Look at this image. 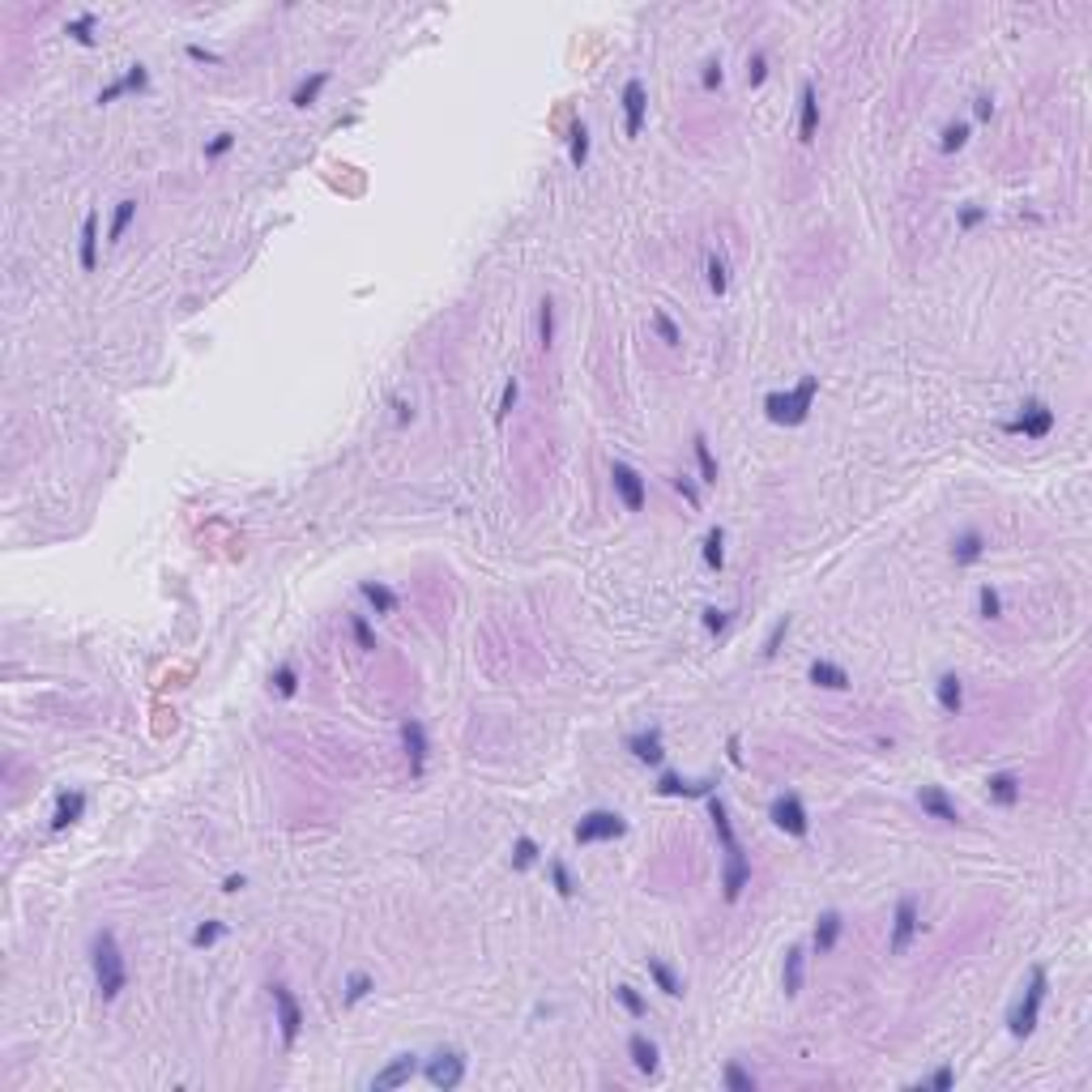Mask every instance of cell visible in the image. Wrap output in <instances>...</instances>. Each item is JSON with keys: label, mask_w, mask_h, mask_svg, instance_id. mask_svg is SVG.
Wrapping results in <instances>:
<instances>
[{"label": "cell", "mask_w": 1092, "mask_h": 1092, "mask_svg": "<svg viewBox=\"0 0 1092 1092\" xmlns=\"http://www.w3.org/2000/svg\"><path fill=\"white\" fill-rule=\"evenodd\" d=\"M90 969H95V990L103 1003H111V998L124 995V986H128V965H124V951H120V939H116V930H95L90 935Z\"/></svg>", "instance_id": "obj_1"}, {"label": "cell", "mask_w": 1092, "mask_h": 1092, "mask_svg": "<svg viewBox=\"0 0 1092 1092\" xmlns=\"http://www.w3.org/2000/svg\"><path fill=\"white\" fill-rule=\"evenodd\" d=\"M815 393H820V376H802L794 389L785 393H764V414H768V423H777V427H798V423H806L811 418V406H815Z\"/></svg>", "instance_id": "obj_2"}, {"label": "cell", "mask_w": 1092, "mask_h": 1092, "mask_svg": "<svg viewBox=\"0 0 1092 1092\" xmlns=\"http://www.w3.org/2000/svg\"><path fill=\"white\" fill-rule=\"evenodd\" d=\"M1045 995H1050V973H1045V965H1033L1028 969V986H1024V995L1016 998V1007L1007 1016V1033L1012 1037H1033V1028L1042 1019Z\"/></svg>", "instance_id": "obj_3"}, {"label": "cell", "mask_w": 1092, "mask_h": 1092, "mask_svg": "<svg viewBox=\"0 0 1092 1092\" xmlns=\"http://www.w3.org/2000/svg\"><path fill=\"white\" fill-rule=\"evenodd\" d=\"M628 832V820L619 815V811H584L581 820H577V828H572V836H577V845H602V841H619Z\"/></svg>", "instance_id": "obj_4"}, {"label": "cell", "mask_w": 1092, "mask_h": 1092, "mask_svg": "<svg viewBox=\"0 0 1092 1092\" xmlns=\"http://www.w3.org/2000/svg\"><path fill=\"white\" fill-rule=\"evenodd\" d=\"M1003 431H1007V436H1024V439H1045L1050 431H1054V410L1045 406L1042 397H1028V401L1019 406L1016 418L1003 423Z\"/></svg>", "instance_id": "obj_5"}, {"label": "cell", "mask_w": 1092, "mask_h": 1092, "mask_svg": "<svg viewBox=\"0 0 1092 1092\" xmlns=\"http://www.w3.org/2000/svg\"><path fill=\"white\" fill-rule=\"evenodd\" d=\"M768 820H773L785 836H794V841H802V836L811 832V815H806V806H802V798L794 794V790H785V794H777V798L768 802Z\"/></svg>", "instance_id": "obj_6"}, {"label": "cell", "mask_w": 1092, "mask_h": 1092, "mask_svg": "<svg viewBox=\"0 0 1092 1092\" xmlns=\"http://www.w3.org/2000/svg\"><path fill=\"white\" fill-rule=\"evenodd\" d=\"M610 486H615V495L623 500V508L628 512H645V504H649V483H645V474H640L636 465L610 462Z\"/></svg>", "instance_id": "obj_7"}, {"label": "cell", "mask_w": 1092, "mask_h": 1092, "mask_svg": "<svg viewBox=\"0 0 1092 1092\" xmlns=\"http://www.w3.org/2000/svg\"><path fill=\"white\" fill-rule=\"evenodd\" d=\"M423 1075H427V1084H431V1088H439V1092L462 1088V1080H465V1054H462V1050H436V1054L427 1058Z\"/></svg>", "instance_id": "obj_8"}, {"label": "cell", "mask_w": 1092, "mask_h": 1092, "mask_svg": "<svg viewBox=\"0 0 1092 1092\" xmlns=\"http://www.w3.org/2000/svg\"><path fill=\"white\" fill-rule=\"evenodd\" d=\"M918 930H922L918 897H900V900H897V909H892V935H888V951H892V956H905Z\"/></svg>", "instance_id": "obj_9"}, {"label": "cell", "mask_w": 1092, "mask_h": 1092, "mask_svg": "<svg viewBox=\"0 0 1092 1092\" xmlns=\"http://www.w3.org/2000/svg\"><path fill=\"white\" fill-rule=\"evenodd\" d=\"M269 995H273V1012H278V1033H282V1045H294V1042H299V1033H303V1007H299V998L291 995V986H286V981H273V986H269Z\"/></svg>", "instance_id": "obj_10"}, {"label": "cell", "mask_w": 1092, "mask_h": 1092, "mask_svg": "<svg viewBox=\"0 0 1092 1092\" xmlns=\"http://www.w3.org/2000/svg\"><path fill=\"white\" fill-rule=\"evenodd\" d=\"M747 883H752V858H747L743 845H729L726 862H722V897H726V905H738Z\"/></svg>", "instance_id": "obj_11"}, {"label": "cell", "mask_w": 1092, "mask_h": 1092, "mask_svg": "<svg viewBox=\"0 0 1092 1092\" xmlns=\"http://www.w3.org/2000/svg\"><path fill=\"white\" fill-rule=\"evenodd\" d=\"M623 137H640V128H645V116H649V90H645V81L640 77H631L628 86H623Z\"/></svg>", "instance_id": "obj_12"}, {"label": "cell", "mask_w": 1092, "mask_h": 1092, "mask_svg": "<svg viewBox=\"0 0 1092 1092\" xmlns=\"http://www.w3.org/2000/svg\"><path fill=\"white\" fill-rule=\"evenodd\" d=\"M414 1075H418V1054H397L371 1075V1092H393L401 1084H410Z\"/></svg>", "instance_id": "obj_13"}, {"label": "cell", "mask_w": 1092, "mask_h": 1092, "mask_svg": "<svg viewBox=\"0 0 1092 1092\" xmlns=\"http://www.w3.org/2000/svg\"><path fill=\"white\" fill-rule=\"evenodd\" d=\"M141 90H149V69L146 65H128V73H120L116 81H107L103 90H98V107H107V103H116V98L124 95H141Z\"/></svg>", "instance_id": "obj_14"}, {"label": "cell", "mask_w": 1092, "mask_h": 1092, "mask_svg": "<svg viewBox=\"0 0 1092 1092\" xmlns=\"http://www.w3.org/2000/svg\"><path fill=\"white\" fill-rule=\"evenodd\" d=\"M401 743H406V755H410V777H423L427 773V726L418 717H406L401 722Z\"/></svg>", "instance_id": "obj_15"}, {"label": "cell", "mask_w": 1092, "mask_h": 1092, "mask_svg": "<svg viewBox=\"0 0 1092 1092\" xmlns=\"http://www.w3.org/2000/svg\"><path fill=\"white\" fill-rule=\"evenodd\" d=\"M657 794H661V798H708V794H717V781L713 777L683 781L679 773H661V777H657Z\"/></svg>", "instance_id": "obj_16"}, {"label": "cell", "mask_w": 1092, "mask_h": 1092, "mask_svg": "<svg viewBox=\"0 0 1092 1092\" xmlns=\"http://www.w3.org/2000/svg\"><path fill=\"white\" fill-rule=\"evenodd\" d=\"M820 133V95H815V81H802L798 90V141L811 146Z\"/></svg>", "instance_id": "obj_17"}, {"label": "cell", "mask_w": 1092, "mask_h": 1092, "mask_svg": "<svg viewBox=\"0 0 1092 1092\" xmlns=\"http://www.w3.org/2000/svg\"><path fill=\"white\" fill-rule=\"evenodd\" d=\"M918 806H922V815L939 820V824H960V811H956V802L947 798L943 785H922L918 790Z\"/></svg>", "instance_id": "obj_18"}, {"label": "cell", "mask_w": 1092, "mask_h": 1092, "mask_svg": "<svg viewBox=\"0 0 1092 1092\" xmlns=\"http://www.w3.org/2000/svg\"><path fill=\"white\" fill-rule=\"evenodd\" d=\"M806 679L815 683V687H824V691H845L850 687V670L841 666V661H828V657H815L811 666H806Z\"/></svg>", "instance_id": "obj_19"}, {"label": "cell", "mask_w": 1092, "mask_h": 1092, "mask_svg": "<svg viewBox=\"0 0 1092 1092\" xmlns=\"http://www.w3.org/2000/svg\"><path fill=\"white\" fill-rule=\"evenodd\" d=\"M986 551H990V542H986L981 530H960V534L951 538V559H956V568H969V563H977V559H986Z\"/></svg>", "instance_id": "obj_20"}, {"label": "cell", "mask_w": 1092, "mask_h": 1092, "mask_svg": "<svg viewBox=\"0 0 1092 1092\" xmlns=\"http://www.w3.org/2000/svg\"><path fill=\"white\" fill-rule=\"evenodd\" d=\"M802 977H806V947L794 943L785 951V960H781V990H785V998L802 995Z\"/></svg>", "instance_id": "obj_21"}, {"label": "cell", "mask_w": 1092, "mask_h": 1092, "mask_svg": "<svg viewBox=\"0 0 1092 1092\" xmlns=\"http://www.w3.org/2000/svg\"><path fill=\"white\" fill-rule=\"evenodd\" d=\"M628 752L640 760V764H661L666 760V747H661V729L649 726V729H636V734H628Z\"/></svg>", "instance_id": "obj_22"}, {"label": "cell", "mask_w": 1092, "mask_h": 1092, "mask_svg": "<svg viewBox=\"0 0 1092 1092\" xmlns=\"http://www.w3.org/2000/svg\"><path fill=\"white\" fill-rule=\"evenodd\" d=\"M841 930H845V918H841L836 909H824V913H820V922H815V935H811L815 956H828L832 947L841 943Z\"/></svg>", "instance_id": "obj_23"}, {"label": "cell", "mask_w": 1092, "mask_h": 1092, "mask_svg": "<svg viewBox=\"0 0 1092 1092\" xmlns=\"http://www.w3.org/2000/svg\"><path fill=\"white\" fill-rule=\"evenodd\" d=\"M81 815H86V794H81V790H65V794L56 798V811H51V832L73 828Z\"/></svg>", "instance_id": "obj_24"}, {"label": "cell", "mask_w": 1092, "mask_h": 1092, "mask_svg": "<svg viewBox=\"0 0 1092 1092\" xmlns=\"http://www.w3.org/2000/svg\"><path fill=\"white\" fill-rule=\"evenodd\" d=\"M628 1054H631V1063H636L640 1075H657V1067H661V1050H657V1042L653 1037H645V1033H631L628 1037Z\"/></svg>", "instance_id": "obj_25"}, {"label": "cell", "mask_w": 1092, "mask_h": 1092, "mask_svg": "<svg viewBox=\"0 0 1092 1092\" xmlns=\"http://www.w3.org/2000/svg\"><path fill=\"white\" fill-rule=\"evenodd\" d=\"M77 265L86 273H95L98 265V210H86L81 218V243H77Z\"/></svg>", "instance_id": "obj_26"}, {"label": "cell", "mask_w": 1092, "mask_h": 1092, "mask_svg": "<svg viewBox=\"0 0 1092 1092\" xmlns=\"http://www.w3.org/2000/svg\"><path fill=\"white\" fill-rule=\"evenodd\" d=\"M986 794H990L995 806H1016L1019 794H1024V785H1019L1016 773H990V777H986Z\"/></svg>", "instance_id": "obj_27"}, {"label": "cell", "mask_w": 1092, "mask_h": 1092, "mask_svg": "<svg viewBox=\"0 0 1092 1092\" xmlns=\"http://www.w3.org/2000/svg\"><path fill=\"white\" fill-rule=\"evenodd\" d=\"M935 696H939V708H943L947 717H960V708H965V683H960V675H939V683H935Z\"/></svg>", "instance_id": "obj_28"}, {"label": "cell", "mask_w": 1092, "mask_h": 1092, "mask_svg": "<svg viewBox=\"0 0 1092 1092\" xmlns=\"http://www.w3.org/2000/svg\"><path fill=\"white\" fill-rule=\"evenodd\" d=\"M708 820H713V832H717V841H722V850H729V845H738V836H734V820H729V806L722 794H708Z\"/></svg>", "instance_id": "obj_29"}, {"label": "cell", "mask_w": 1092, "mask_h": 1092, "mask_svg": "<svg viewBox=\"0 0 1092 1092\" xmlns=\"http://www.w3.org/2000/svg\"><path fill=\"white\" fill-rule=\"evenodd\" d=\"M333 81V73L329 69H316L312 77H303L299 86H294V95H291V107H299V111H308V107H316V98L325 95V86Z\"/></svg>", "instance_id": "obj_30"}, {"label": "cell", "mask_w": 1092, "mask_h": 1092, "mask_svg": "<svg viewBox=\"0 0 1092 1092\" xmlns=\"http://www.w3.org/2000/svg\"><path fill=\"white\" fill-rule=\"evenodd\" d=\"M359 593L367 598V607L376 610V615H397V607H401L397 589H389L385 581H363L359 584Z\"/></svg>", "instance_id": "obj_31"}, {"label": "cell", "mask_w": 1092, "mask_h": 1092, "mask_svg": "<svg viewBox=\"0 0 1092 1092\" xmlns=\"http://www.w3.org/2000/svg\"><path fill=\"white\" fill-rule=\"evenodd\" d=\"M645 969H649V977H653V986L661 990V995H670V998L683 995V977L670 969L661 956H649V960H645Z\"/></svg>", "instance_id": "obj_32"}, {"label": "cell", "mask_w": 1092, "mask_h": 1092, "mask_svg": "<svg viewBox=\"0 0 1092 1092\" xmlns=\"http://www.w3.org/2000/svg\"><path fill=\"white\" fill-rule=\"evenodd\" d=\"M691 448H696V470H700V483L704 486H717L722 470H717V457H713V448H708V436H704V431H696V436H691Z\"/></svg>", "instance_id": "obj_33"}, {"label": "cell", "mask_w": 1092, "mask_h": 1092, "mask_svg": "<svg viewBox=\"0 0 1092 1092\" xmlns=\"http://www.w3.org/2000/svg\"><path fill=\"white\" fill-rule=\"evenodd\" d=\"M568 158L577 171L589 167V124L584 120H572V128H568Z\"/></svg>", "instance_id": "obj_34"}, {"label": "cell", "mask_w": 1092, "mask_h": 1092, "mask_svg": "<svg viewBox=\"0 0 1092 1092\" xmlns=\"http://www.w3.org/2000/svg\"><path fill=\"white\" fill-rule=\"evenodd\" d=\"M95 26H98V13H77V18H69V22H65V34H69L73 43H81V48H95V43H98Z\"/></svg>", "instance_id": "obj_35"}, {"label": "cell", "mask_w": 1092, "mask_h": 1092, "mask_svg": "<svg viewBox=\"0 0 1092 1092\" xmlns=\"http://www.w3.org/2000/svg\"><path fill=\"white\" fill-rule=\"evenodd\" d=\"M133 218H137V201H133V196H124L120 205H116V214H111V222H107V243H120L124 231L133 226Z\"/></svg>", "instance_id": "obj_36"}, {"label": "cell", "mask_w": 1092, "mask_h": 1092, "mask_svg": "<svg viewBox=\"0 0 1092 1092\" xmlns=\"http://www.w3.org/2000/svg\"><path fill=\"white\" fill-rule=\"evenodd\" d=\"M704 563H708L713 572L726 568V530H722V525H713V530L704 534Z\"/></svg>", "instance_id": "obj_37"}, {"label": "cell", "mask_w": 1092, "mask_h": 1092, "mask_svg": "<svg viewBox=\"0 0 1092 1092\" xmlns=\"http://www.w3.org/2000/svg\"><path fill=\"white\" fill-rule=\"evenodd\" d=\"M538 346H542V350L555 346V299H551V294L538 303Z\"/></svg>", "instance_id": "obj_38"}, {"label": "cell", "mask_w": 1092, "mask_h": 1092, "mask_svg": "<svg viewBox=\"0 0 1092 1092\" xmlns=\"http://www.w3.org/2000/svg\"><path fill=\"white\" fill-rule=\"evenodd\" d=\"M269 687H273L282 700H291L294 691H299V666H294V661H282V666L269 675Z\"/></svg>", "instance_id": "obj_39"}, {"label": "cell", "mask_w": 1092, "mask_h": 1092, "mask_svg": "<svg viewBox=\"0 0 1092 1092\" xmlns=\"http://www.w3.org/2000/svg\"><path fill=\"white\" fill-rule=\"evenodd\" d=\"M534 862H542L538 841L534 836H516V841H512V871H530Z\"/></svg>", "instance_id": "obj_40"}, {"label": "cell", "mask_w": 1092, "mask_h": 1092, "mask_svg": "<svg viewBox=\"0 0 1092 1092\" xmlns=\"http://www.w3.org/2000/svg\"><path fill=\"white\" fill-rule=\"evenodd\" d=\"M341 990H346V995H341V1003H346V1007H355V1003H363V998L376 990V977H371V973H350Z\"/></svg>", "instance_id": "obj_41"}, {"label": "cell", "mask_w": 1092, "mask_h": 1092, "mask_svg": "<svg viewBox=\"0 0 1092 1092\" xmlns=\"http://www.w3.org/2000/svg\"><path fill=\"white\" fill-rule=\"evenodd\" d=\"M615 1003H619V1007H623L631 1019H645V1016H649V998L640 995L636 986H615Z\"/></svg>", "instance_id": "obj_42"}, {"label": "cell", "mask_w": 1092, "mask_h": 1092, "mask_svg": "<svg viewBox=\"0 0 1092 1092\" xmlns=\"http://www.w3.org/2000/svg\"><path fill=\"white\" fill-rule=\"evenodd\" d=\"M704 273H708V278H704V282H708V291L722 299V294L729 291V269H726V261H722L717 252H708V261H704Z\"/></svg>", "instance_id": "obj_43"}, {"label": "cell", "mask_w": 1092, "mask_h": 1092, "mask_svg": "<svg viewBox=\"0 0 1092 1092\" xmlns=\"http://www.w3.org/2000/svg\"><path fill=\"white\" fill-rule=\"evenodd\" d=\"M546 871H551V888H555L559 897H563V900L577 897V879H572V871H568V862H563V858H551V862H546Z\"/></svg>", "instance_id": "obj_44"}, {"label": "cell", "mask_w": 1092, "mask_h": 1092, "mask_svg": "<svg viewBox=\"0 0 1092 1092\" xmlns=\"http://www.w3.org/2000/svg\"><path fill=\"white\" fill-rule=\"evenodd\" d=\"M722 1088L726 1092H755V1075L743 1063H726V1071H722Z\"/></svg>", "instance_id": "obj_45"}, {"label": "cell", "mask_w": 1092, "mask_h": 1092, "mask_svg": "<svg viewBox=\"0 0 1092 1092\" xmlns=\"http://www.w3.org/2000/svg\"><path fill=\"white\" fill-rule=\"evenodd\" d=\"M977 615H981L986 623L1003 619V593H998L995 584H981V589H977Z\"/></svg>", "instance_id": "obj_46"}, {"label": "cell", "mask_w": 1092, "mask_h": 1092, "mask_svg": "<svg viewBox=\"0 0 1092 1092\" xmlns=\"http://www.w3.org/2000/svg\"><path fill=\"white\" fill-rule=\"evenodd\" d=\"M222 935H226V922H214V918H210V922H201L193 935H188V943H193L196 951H210V947L218 943Z\"/></svg>", "instance_id": "obj_47"}, {"label": "cell", "mask_w": 1092, "mask_h": 1092, "mask_svg": "<svg viewBox=\"0 0 1092 1092\" xmlns=\"http://www.w3.org/2000/svg\"><path fill=\"white\" fill-rule=\"evenodd\" d=\"M350 636H355V645H359L363 653H376V649H380L376 628H371V619H367V615H355V619H350Z\"/></svg>", "instance_id": "obj_48"}, {"label": "cell", "mask_w": 1092, "mask_h": 1092, "mask_svg": "<svg viewBox=\"0 0 1092 1092\" xmlns=\"http://www.w3.org/2000/svg\"><path fill=\"white\" fill-rule=\"evenodd\" d=\"M785 636H790V615H781L777 623H773V628H768V636H764V649H760V657H764V661H773V657H777V649H781V640H785Z\"/></svg>", "instance_id": "obj_49"}, {"label": "cell", "mask_w": 1092, "mask_h": 1092, "mask_svg": "<svg viewBox=\"0 0 1092 1092\" xmlns=\"http://www.w3.org/2000/svg\"><path fill=\"white\" fill-rule=\"evenodd\" d=\"M653 329L657 338L666 341V346H683V329L670 320V312H661V308H653Z\"/></svg>", "instance_id": "obj_50"}, {"label": "cell", "mask_w": 1092, "mask_h": 1092, "mask_svg": "<svg viewBox=\"0 0 1092 1092\" xmlns=\"http://www.w3.org/2000/svg\"><path fill=\"white\" fill-rule=\"evenodd\" d=\"M965 141H969V124L956 120V124H947V128H943V137H939V149H943V154H956V149L965 146Z\"/></svg>", "instance_id": "obj_51"}, {"label": "cell", "mask_w": 1092, "mask_h": 1092, "mask_svg": "<svg viewBox=\"0 0 1092 1092\" xmlns=\"http://www.w3.org/2000/svg\"><path fill=\"white\" fill-rule=\"evenodd\" d=\"M764 81H768V51H752L747 56V86L760 90Z\"/></svg>", "instance_id": "obj_52"}, {"label": "cell", "mask_w": 1092, "mask_h": 1092, "mask_svg": "<svg viewBox=\"0 0 1092 1092\" xmlns=\"http://www.w3.org/2000/svg\"><path fill=\"white\" fill-rule=\"evenodd\" d=\"M986 218H990L986 205H960V210H956V226H960V231H977Z\"/></svg>", "instance_id": "obj_53"}, {"label": "cell", "mask_w": 1092, "mask_h": 1092, "mask_svg": "<svg viewBox=\"0 0 1092 1092\" xmlns=\"http://www.w3.org/2000/svg\"><path fill=\"white\" fill-rule=\"evenodd\" d=\"M516 397H521V385H516V376H512L508 385H504V393H500V406H495V423H504V418L516 410Z\"/></svg>", "instance_id": "obj_54"}, {"label": "cell", "mask_w": 1092, "mask_h": 1092, "mask_svg": "<svg viewBox=\"0 0 1092 1092\" xmlns=\"http://www.w3.org/2000/svg\"><path fill=\"white\" fill-rule=\"evenodd\" d=\"M235 141H240L235 133H218L214 141H205V158L214 163V158H222V154H231V149H235Z\"/></svg>", "instance_id": "obj_55"}, {"label": "cell", "mask_w": 1092, "mask_h": 1092, "mask_svg": "<svg viewBox=\"0 0 1092 1092\" xmlns=\"http://www.w3.org/2000/svg\"><path fill=\"white\" fill-rule=\"evenodd\" d=\"M722 81H726V73H722V60H708L700 69V86L713 95V90H722Z\"/></svg>", "instance_id": "obj_56"}, {"label": "cell", "mask_w": 1092, "mask_h": 1092, "mask_svg": "<svg viewBox=\"0 0 1092 1092\" xmlns=\"http://www.w3.org/2000/svg\"><path fill=\"white\" fill-rule=\"evenodd\" d=\"M670 483H675V491H679V495H683V500H687V504H691V508L700 512V486L691 483L687 474H679V478H670Z\"/></svg>", "instance_id": "obj_57"}, {"label": "cell", "mask_w": 1092, "mask_h": 1092, "mask_svg": "<svg viewBox=\"0 0 1092 1092\" xmlns=\"http://www.w3.org/2000/svg\"><path fill=\"white\" fill-rule=\"evenodd\" d=\"M729 628V610H717V607H708L704 610V631H713V636H722V631Z\"/></svg>", "instance_id": "obj_58"}, {"label": "cell", "mask_w": 1092, "mask_h": 1092, "mask_svg": "<svg viewBox=\"0 0 1092 1092\" xmlns=\"http://www.w3.org/2000/svg\"><path fill=\"white\" fill-rule=\"evenodd\" d=\"M951 1084H956V1071H951V1067H939L930 1080H922V1088H935V1092H947Z\"/></svg>", "instance_id": "obj_59"}, {"label": "cell", "mask_w": 1092, "mask_h": 1092, "mask_svg": "<svg viewBox=\"0 0 1092 1092\" xmlns=\"http://www.w3.org/2000/svg\"><path fill=\"white\" fill-rule=\"evenodd\" d=\"M184 56H188V60H196V65H222L218 51L201 48V43H188V48H184Z\"/></svg>", "instance_id": "obj_60"}, {"label": "cell", "mask_w": 1092, "mask_h": 1092, "mask_svg": "<svg viewBox=\"0 0 1092 1092\" xmlns=\"http://www.w3.org/2000/svg\"><path fill=\"white\" fill-rule=\"evenodd\" d=\"M393 410H397V427H410L414 423V406L406 397H393Z\"/></svg>", "instance_id": "obj_61"}, {"label": "cell", "mask_w": 1092, "mask_h": 1092, "mask_svg": "<svg viewBox=\"0 0 1092 1092\" xmlns=\"http://www.w3.org/2000/svg\"><path fill=\"white\" fill-rule=\"evenodd\" d=\"M973 116H977V120H990V116H995V98L977 95V98H973Z\"/></svg>", "instance_id": "obj_62"}, {"label": "cell", "mask_w": 1092, "mask_h": 1092, "mask_svg": "<svg viewBox=\"0 0 1092 1092\" xmlns=\"http://www.w3.org/2000/svg\"><path fill=\"white\" fill-rule=\"evenodd\" d=\"M243 888H248V879H243V874H226V879H222V892H231V897H235V892H243Z\"/></svg>", "instance_id": "obj_63"}, {"label": "cell", "mask_w": 1092, "mask_h": 1092, "mask_svg": "<svg viewBox=\"0 0 1092 1092\" xmlns=\"http://www.w3.org/2000/svg\"><path fill=\"white\" fill-rule=\"evenodd\" d=\"M726 747H729V764H734V768H743V752H738V734H729V743H726Z\"/></svg>", "instance_id": "obj_64"}]
</instances>
